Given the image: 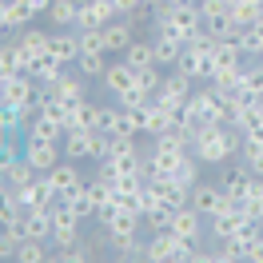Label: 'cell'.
Segmentation results:
<instances>
[{
    "label": "cell",
    "instance_id": "d6986e66",
    "mask_svg": "<svg viewBox=\"0 0 263 263\" xmlns=\"http://www.w3.org/2000/svg\"><path fill=\"white\" fill-rule=\"evenodd\" d=\"M32 8H28V0H4V8H0V24H4V32H24L28 24H32Z\"/></svg>",
    "mask_w": 263,
    "mask_h": 263
},
{
    "label": "cell",
    "instance_id": "4fadbf2b",
    "mask_svg": "<svg viewBox=\"0 0 263 263\" xmlns=\"http://www.w3.org/2000/svg\"><path fill=\"white\" fill-rule=\"evenodd\" d=\"M60 156H64V148L60 144H40V140H24V160L44 176V172H52V167L60 164Z\"/></svg>",
    "mask_w": 263,
    "mask_h": 263
},
{
    "label": "cell",
    "instance_id": "d590c367",
    "mask_svg": "<svg viewBox=\"0 0 263 263\" xmlns=\"http://www.w3.org/2000/svg\"><path fill=\"white\" fill-rule=\"evenodd\" d=\"M92 255H96V251H92V243H76V247L56 251V259H60V263H88Z\"/></svg>",
    "mask_w": 263,
    "mask_h": 263
},
{
    "label": "cell",
    "instance_id": "60d3db41",
    "mask_svg": "<svg viewBox=\"0 0 263 263\" xmlns=\"http://www.w3.org/2000/svg\"><path fill=\"white\" fill-rule=\"evenodd\" d=\"M28 8L40 16V12H48V8H52V0H28Z\"/></svg>",
    "mask_w": 263,
    "mask_h": 263
},
{
    "label": "cell",
    "instance_id": "3957f363",
    "mask_svg": "<svg viewBox=\"0 0 263 263\" xmlns=\"http://www.w3.org/2000/svg\"><path fill=\"white\" fill-rule=\"evenodd\" d=\"M199 255V243L196 239H183L180 231H156L148 235V251H144V259L148 263H187Z\"/></svg>",
    "mask_w": 263,
    "mask_h": 263
},
{
    "label": "cell",
    "instance_id": "ba28073f",
    "mask_svg": "<svg viewBox=\"0 0 263 263\" xmlns=\"http://www.w3.org/2000/svg\"><path fill=\"white\" fill-rule=\"evenodd\" d=\"M196 92V80L187 76V72H180V68H172L164 76V84H160V92L152 100H160V104H167L172 112H183V104H187V96Z\"/></svg>",
    "mask_w": 263,
    "mask_h": 263
},
{
    "label": "cell",
    "instance_id": "8d00e7d4",
    "mask_svg": "<svg viewBox=\"0 0 263 263\" xmlns=\"http://www.w3.org/2000/svg\"><path fill=\"white\" fill-rule=\"evenodd\" d=\"M24 160V152L16 148V136H4V144H0V167H12Z\"/></svg>",
    "mask_w": 263,
    "mask_h": 263
},
{
    "label": "cell",
    "instance_id": "7c38bea8",
    "mask_svg": "<svg viewBox=\"0 0 263 263\" xmlns=\"http://www.w3.org/2000/svg\"><path fill=\"white\" fill-rule=\"evenodd\" d=\"M84 80H88V76H80V72H76V76H72V72H64L56 84H48V96L56 100V104H64L68 112H72L76 104H84Z\"/></svg>",
    "mask_w": 263,
    "mask_h": 263
},
{
    "label": "cell",
    "instance_id": "83f0119b",
    "mask_svg": "<svg viewBox=\"0 0 263 263\" xmlns=\"http://www.w3.org/2000/svg\"><path fill=\"white\" fill-rule=\"evenodd\" d=\"M239 208H243L247 219H259V215H263V176H251V183H247V196L239 199Z\"/></svg>",
    "mask_w": 263,
    "mask_h": 263
},
{
    "label": "cell",
    "instance_id": "1f68e13d",
    "mask_svg": "<svg viewBox=\"0 0 263 263\" xmlns=\"http://www.w3.org/2000/svg\"><path fill=\"white\" fill-rule=\"evenodd\" d=\"M239 84H243V92L251 100H263V64H259V60L243 68V80H239Z\"/></svg>",
    "mask_w": 263,
    "mask_h": 263
},
{
    "label": "cell",
    "instance_id": "ffe728a7",
    "mask_svg": "<svg viewBox=\"0 0 263 263\" xmlns=\"http://www.w3.org/2000/svg\"><path fill=\"white\" fill-rule=\"evenodd\" d=\"M24 140H40V144H60L64 140V124L52 120V116H32L28 128H24Z\"/></svg>",
    "mask_w": 263,
    "mask_h": 263
},
{
    "label": "cell",
    "instance_id": "cb8c5ba5",
    "mask_svg": "<svg viewBox=\"0 0 263 263\" xmlns=\"http://www.w3.org/2000/svg\"><path fill=\"white\" fill-rule=\"evenodd\" d=\"M152 48H156V64H160V68H176V64H180V56H183V44H180V40H172V36H164V32L152 36Z\"/></svg>",
    "mask_w": 263,
    "mask_h": 263
},
{
    "label": "cell",
    "instance_id": "ee69618b",
    "mask_svg": "<svg viewBox=\"0 0 263 263\" xmlns=\"http://www.w3.org/2000/svg\"><path fill=\"white\" fill-rule=\"evenodd\" d=\"M259 223H263V215H259Z\"/></svg>",
    "mask_w": 263,
    "mask_h": 263
},
{
    "label": "cell",
    "instance_id": "9c48e42d",
    "mask_svg": "<svg viewBox=\"0 0 263 263\" xmlns=\"http://www.w3.org/2000/svg\"><path fill=\"white\" fill-rule=\"evenodd\" d=\"M172 231H180L183 239L203 243V235H208V215H199L192 203H183V208H176V212H172Z\"/></svg>",
    "mask_w": 263,
    "mask_h": 263
},
{
    "label": "cell",
    "instance_id": "d6a6232c",
    "mask_svg": "<svg viewBox=\"0 0 263 263\" xmlns=\"http://www.w3.org/2000/svg\"><path fill=\"white\" fill-rule=\"evenodd\" d=\"M116 104H120V108H148L152 92H148V88H140V84H132V88H124V92L116 96Z\"/></svg>",
    "mask_w": 263,
    "mask_h": 263
},
{
    "label": "cell",
    "instance_id": "4316f807",
    "mask_svg": "<svg viewBox=\"0 0 263 263\" xmlns=\"http://www.w3.org/2000/svg\"><path fill=\"white\" fill-rule=\"evenodd\" d=\"M52 239H20V247H16V259L20 263H44V259H52Z\"/></svg>",
    "mask_w": 263,
    "mask_h": 263
},
{
    "label": "cell",
    "instance_id": "5b68a950",
    "mask_svg": "<svg viewBox=\"0 0 263 263\" xmlns=\"http://www.w3.org/2000/svg\"><path fill=\"white\" fill-rule=\"evenodd\" d=\"M144 192H148V208H183V203H192V187L180 180H172V176H148L144 180Z\"/></svg>",
    "mask_w": 263,
    "mask_h": 263
},
{
    "label": "cell",
    "instance_id": "f35d334b",
    "mask_svg": "<svg viewBox=\"0 0 263 263\" xmlns=\"http://www.w3.org/2000/svg\"><path fill=\"white\" fill-rule=\"evenodd\" d=\"M0 72H4V76H16V72H20V68H16V40L4 44V52H0Z\"/></svg>",
    "mask_w": 263,
    "mask_h": 263
},
{
    "label": "cell",
    "instance_id": "52a82bcc",
    "mask_svg": "<svg viewBox=\"0 0 263 263\" xmlns=\"http://www.w3.org/2000/svg\"><path fill=\"white\" fill-rule=\"evenodd\" d=\"M192 208H196L199 215H219V212H228V208H239V199H231L223 187H219V180L215 183H203V180H196L192 183Z\"/></svg>",
    "mask_w": 263,
    "mask_h": 263
},
{
    "label": "cell",
    "instance_id": "7402d4cb",
    "mask_svg": "<svg viewBox=\"0 0 263 263\" xmlns=\"http://www.w3.org/2000/svg\"><path fill=\"white\" fill-rule=\"evenodd\" d=\"M100 84H104L112 96H120L124 88H132V84H136V68H132L128 60H116V64H108V72L100 76Z\"/></svg>",
    "mask_w": 263,
    "mask_h": 263
},
{
    "label": "cell",
    "instance_id": "d4e9b609",
    "mask_svg": "<svg viewBox=\"0 0 263 263\" xmlns=\"http://www.w3.org/2000/svg\"><path fill=\"white\" fill-rule=\"evenodd\" d=\"M48 16H52V24H60V28H76V24H80V0H52Z\"/></svg>",
    "mask_w": 263,
    "mask_h": 263
},
{
    "label": "cell",
    "instance_id": "8992f818",
    "mask_svg": "<svg viewBox=\"0 0 263 263\" xmlns=\"http://www.w3.org/2000/svg\"><path fill=\"white\" fill-rule=\"evenodd\" d=\"M80 231H84V215L56 199V208H52V247H60V251L76 247L80 243Z\"/></svg>",
    "mask_w": 263,
    "mask_h": 263
},
{
    "label": "cell",
    "instance_id": "5bb4252c",
    "mask_svg": "<svg viewBox=\"0 0 263 263\" xmlns=\"http://www.w3.org/2000/svg\"><path fill=\"white\" fill-rule=\"evenodd\" d=\"M112 208H116V187H112V180H104V176L88 180V215L100 219V215L112 212Z\"/></svg>",
    "mask_w": 263,
    "mask_h": 263
},
{
    "label": "cell",
    "instance_id": "e0dca14e",
    "mask_svg": "<svg viewBox=\"0 0 263 263\" xmlns=\"http://www.w3.org/2000/svg\"><path fill=\"white\" fill-rule=\"evenodd\" d=\"M48 52L60 60V64H76V60H80V28H60V32H52Z\"/></svg>",
    "mask_w": 263,
    "mask_h": 263
},
{
    "label": "cell",
    "instance_id": "f546056e",
    "mask_svg": "<svg viewBox=\"0 0 263 263\" xmlns=\"http://www.w3.org/2000/svg\"><path fill=\"white\" fill-rule=\"evenodd\" d=\"M76 72H80V76H88V80H100V76L108 72V56H104V52H80Z\"/></svg>",
    "mask_w": 263,
    "mask_h": 263
},
{
    "label": "cell",
    "instance_id": "7a4b0ae2",
    "mask_svg": "<svg viewBox=\"0 0 263 263\" xmlns=\"http://www.w3.org/2000/svg\"><path fill=\"white\" fill-rule=\"evenodd\" d=\"M156 32L172 36L180 44H192L199 32H203V12L199 4H164L156 12Z\"/></svg>",
    "mask_w": 263,
    "mask_h": 263
},
{
    "label": "cell",
    "instance_id": "30bf717a",
    "mask_svg": "<svg viewBox=\"0 0 263 263\" xmlns=\"http://www.w3.org/2000/svg\"><path fill=\"white\" fill-rule=\"evenodd\" d=\"M243 223H247L243 208H228V212H219V215H212V219H208V231H212L215 243H231V239L243 231Z\"/></svg>",
    "mask_w": 263,
    "mask_h": 263
},
{
    "label": "cell",
    "instance_id": "9a60e30c",
    "mask_svg": "<svg viewBox=\"0 0 263 263\" xmlns=\"http://www.w3.org/2000/svg\"><path fill=\"white\" fill-rule=\"evenodd\" d=\"M4 228H16L24 239H52V208L48 212H24L16 223H4Z\"/></svg>",
    "mask_w": 263,
    "mask_h": 263
},
{
    "label": "cell",
    "instance_id": "f1b7e54d",
    "mask_svg": "<svg viewBox=\"0 0 263 263\" xmlns=\"http://www.w3.org/2000/svg\"><path fill=\"white\" fill-rule=\"evenodd\" d=\"M124 60H128L136 72L152 68V64H156V48H152V40H132V48L124 52Z\"/></svg>",
    "mask_w": 263,
    "mask_h": 263
},
{
    "label": "cell",
    "instance_id": "e575fe53",
    "mask_svg": "<svg viewBox=\"0 0 263 263\" xmlns=\"http://www.w3.org/2000/svg\"><path fill=\"white\" fill-rule=\"evenodd\" d=\"M80 52H104V56H108V48H104V28H80Z\"/></svg>",
    "mask_w": 263,
    "mask_h": 263
},
{
    "label": "cell",
    "instance_id": "44dd1931",
    "mask_svg": "<svg viewBox=\"0 0 263 263\" xmlns=\"http://www.w3.org/2000/svg\"><path fill=\"white\" fill-rule=\"evenodd\" d=\"M44 176H48V183H52V192H56V196H64V192H72L76 183H84L76 160H68V156H64L56 167H52V172H44Z\"/></svg>",
    "mask_w": 263,
    "mask_h": 263
},
{
    "label": "cell",
    "instance_id": "ab89813d",
    "mask_svg": "<svg viewBox=\"0 0 263 263\" xmlns=\"http://www.w3.org/2000/svg\"><path fill=\"white\" fill-rule=\"evenodd\" d=\"M243 259H251V263H263V235L255 239V243H247V247H243Z\"/></svg>",
    "mask_w": 263,
    "mask_h": 263
},
{
    "label": "cell",
    "instance_id": "8fae6325",
    "mask_svg": "<svg viewBox=\"0 0 263 263\" xmlns=\"http://www.w3.org/2000/svg\"><path fill=\"white\" fill-rule=\"evenodd\" d=\"M132 40H136V24L128 16H116L112 24H104V48H108V56H124L132 48Z\"/></svg>",
    "mask_w": 263,
    "mask_h": 263
},
{
    "label": "cell",
    "instance_id": "2e32d148",
    "mask_svg": "<svg viewBox=\"0 0 263 263\" xmlns=\"http://www.w3.org/2000/svg\"><path fill=\"white\" fill-rule=\"evenodd\" d=\"M100 223H104L108 235H136V231L144 228V215L128 212V208H112V212L100 215Z\"/></svg>",
    "mask_w": 263,
    "mask_h": 263
},
{
    "label": "cell",
    "instance_id": "ac0fdd59",
    "mask_svg": "<svg viewBox=\"0 0 263 263\" xmlns=\"http://www.w3.org/2000/svg\"><path fill=\"white\" fill-rule=\"evenodd\" d=\"M251 176H255V172H251L243 160H239V164H228L223 172H219V187H223L231 199H243V196H247V183H251Z\"/></svg>",
    "mask_w": 263,
    "mask_h": 263
},
{
    "label": "cell",
    "instance_id": "603a6c76",
    "mask_svg": "<svg viewBox=\"0 0 263 263\" xmlns=\"http://www.w3.org/2000/svg\"><path fill=\"white\" fill-rule=\"evenodd\" d=\"M100 120H104V108H100V104H92V100H84V104H76V108L68 112L64 128H68V132H72V128H100Z\"/></svg>",
    "mask_w": 263,
    "mask_h": 263
},
{
    "label": "cell",
    "instance_id": "6da1fadb",
    "mask_svg": "<svg viewBox=\"0 0 263 263\" xmlns=\"http://www.w3.org/2000/svg\"><path fill=\"white\" fill-rule=\"evenodd\" d=\"M243 132L235 124H199L196 140H192V156L199 164H228L231 156L243 152Z\"/></svg>",
    "mask_w": 263,
    "mask_h": 263
},
{
    "label": "cell",
    "instance_id": "836d02e7",
    "mask_svg": "<svg viewBox=\"0 0 263 263\" xmlns=\"http://www.w3.org/2000/svg\"><path fill=\"white\" fill-rule=\"evenodd\" d=\"M144 223H148V235L167 231L172 228V208H148V212H144Z\"/></svg>",
    "mask_w": 263,
    "mask_h": 263
},
{
    "label": "cell",
    "instance_id": "7bdbcfd3",
    "mask_svg": "<svg viewBox=\"0 0 263 263\" xmlns=\"http://www.w3.org/2000/svg\"><path fill=\"white\" fill-rule=\"evenodd\" d=\"M255 4H259V8H263V0H255Z\"/></svg>",
    "mask_w": 263,
    "mask_h": 263
},
{
    "label": "cell",
    "instance_id": "4dcf8cb0",
    "mask_svg": "<svg viewBox=\"0 0 263 263\" xmlns=\"http://www.w3.org/2000/svg\"><path fill=\"white\" fill-rule=\"evenodd\" d=\"M16 44H20V48H28L32 56H40V52H48V44H52V32H44V28H24Z\"/></svg>",
    "mask_w": 263,
    "mask_h": 263
},
{
    "label": "cell",
    "instance_id": "277c9868",
    "mask_svg": "<svg viewBox=\"0 0 263 263\" xmlns=\"http://www.w3.org/2000/svg\"><path fill=\"white\" fill-rule=\"evenodd\" d=\"M212 52H215V40L208 32H199L192 44H183V56H180V72H187L196 84H208L212 80V72H215V60H212Z\"/></svg>",
    "mask_w": 263,
    "mask_h": 263
},
{
    "label": "cell",
    "instance_id": "b9f144b4",
    "mask_svg": "<svg viewBox=\"0 0 263 263\" xmlns=\"http://www.w3.org/2000/svg\"><path fill=\"white\" fill-rule=\"evenodd\" d=\"M164 4H196V0H164Z\"/></svg>",
    "mask_w": 263,
    "mask_h": 263
},
{
    "label": "cell",
    "instance_id": "484cf974",
    "mask_svg": "<svg viewBox=\"0 0 263 263\" xmlns=\"http://www.w3.org/2000/svg\"><path fill=\"white\" fill-rule=\"evenodd\" d=\"M64 68H68V64H60L52 52H40V56H36V64H32V76H36L40 84H56L60 76H64Z\"/></svg>",
    "mask_w": 263,
    "mask_h": 263
},
{
    "label": "cell",
    "instance_id": "74e56055",
    "mask_svg": "<svg viewBox=\"0 0 263 263\" xmlns=\"http://www.w3.org/2000/svg\"><path fill=\"white\" fill-rule=\"evenodd\" d=\"M20 239H24V235H20L16 228H4V235H0V255H4V259H16Z\"/></svg>",
    "mask_w": 263,
    "mask_h": 263
}]
</instances>
